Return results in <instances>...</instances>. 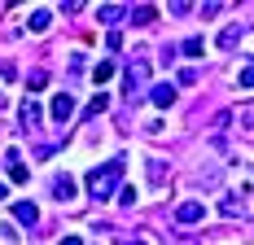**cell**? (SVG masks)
<instances>
[{
  "label": "cell",
  "instance_id": "obj_1",
  "mask_svg": "<svg viewBox=\"0 0 254 245\" xmlns=\"http://www.w3.org/2000/svg\"><path fill=\"white\" fill-rule=\"evenodd\" d=\"M123 171H127L123 158H110V162H101V167H92L83 184H88V193L97 197V201H110V197L119 193V184H123Z\"/></svg>",
  "mask_w": 254,
  "mask_h": 245
},
{
  "label": "cell",
  "instance_id": "obj_2",
  "mask_svg": "<svg viewBox=\"0 0 254 245\" xmlns=\"http://www.w3.org/2000/svg\"><path fill=\"white\" fill-rule=\"evenodd\" d=\"M145 74H149V61H145V57H136V61L127 66V74H123V83H127V101L145 92Z\"/></svg>",
  "mask_w": 254,
  "mask_h": 245
},
{
  "label": "cell",
  "instance_id": "obj_3",
  "mask_svg": "<svg viewBox=\"0 0 254 245\" xmlns=\"http://www.w3.org/2000/svg\"><path fill=\"white\" fill-rule=\"evenodd\" d=\"M49 114H53L57 122H70V114H75V97H70V92H57L53 105H49Z\"/></svg>",
  "mask_w": 254,
  "mask_h": 245
},
{
  "label": "cell",
  "instance_id": "obj_4",
  "mask_svg": "<svg viewBox=\"0 0 254 245\" xmlns=\"http://www.w3.org/2000/svg\"><path fill=\"white\" fill-rule=\"evenodd\" d=\"M40 119H44V110H40L35 101L26 97V101H22V110H18V122H22V131H35V127H40Z\"/></svg>",
  "mask_w": 254,
  "mask_h": 245
},
{
  "label": "cell",
  "instance_id": "obj_5",
  "mask_svg": "<svg viewBox=\"0 0 254 245\" xmlns=\"http://www.w3.org/2000/svg\"><path fill=\"white\" fill-rule=\"evenodd\" d=\"M202 219H206L202 201H180L176 206V223H202Z\"/></svg>",
  "mask_w": 254,
  "mask_h": 245
},
{
  "label": "cell",
  "instance_id": "obj_6",
  "mask_svg": "<svg viewBox=\"0 0 254 245\" xmlns=\"http://www.w3.org/2000/svg\"><path fill=\"white\" fill-rule=\"evenodd\" d=\"M149 101H153V105H162V110L176 105V83H153V88H149Z\"/></svg>",
  "mask_w": 254,
  "mask_h": 245
},
{
  "label": "cell",
  "instance_id": "obj_7",
  "mask_svg": "<svg viewBox=\"0 0 254 245\" xmlns=\"http://www.w3.org/2000/svg\"><path fill=\"white\" fill-rule=\"evenodd\" d=\"M13 219L26 223V228H31V223H40V210H35V201H18V206H13Z\"/></svg>",
  "mask_w": 254,
  "mask_h": 245
},
{
  "label": "cell",
  "instance_id": "obj_8",
  "mask_svg": "<svg viewBox=\"0 0 254 245\" xmlns=\"http://www.w3.org/2000/svg\"><path fill=\"white\" fill-rule=\"evenodd\" d=\"M53 197H57V201H70V197H75V180H70V175H57V180H53Z\"/></svg>",
  "mask_w": 254,
  "mask_h": 245
},
{
  "label": "cell",
  "instance_id": "obj_9",
  "mask_svg": "<svg viewBox=\"0 0 254 245\" xmlns=\"http://www.w3.org/2000/svg\"><path fill=\"white\" fill-rule=\"evenodd\" d=\"M127 18H131L136 26H149L153 18H158V9H153V4H136V9H127Z\"/></svg>",
  "mask_w": 254,
  "mask_h": 245
},
{
  "label": "cell",
  "instance_id": "obj_10",
  "mask_svg": "<svg viewBox=\"0 0 254 245\" xmlns=\"http://www.w3.org/2000/svg\"><path fill=\"white\" fill-rule=\"evenodd\" d=\"M241 35H246V26H224V35H219V49H237V44H241Z\"/></svg>",
  "mask_w": 254,
  "mask_h": 245
},
{
  "label": "cell",
  "instance_id": "obj_11",
  "mask_svg": "<svg viewBox=\"0 0 254 245\" xmlns=\"http://www.w3.org/2000/svg\"><path fill=\"white\" fill-rule=\"evenodd\" d=\"M97 18H101V22H123L127 9H123V4H101V9H97Z\"/></svg>",
  "mask_w": 254,
  "mask_h": 245
},
{
  "label": "cell",
  "instance_id": "obj_12",
  "mask_svg": "<svg viewBox=\"0 0 254 245\" xmlns=\"http://www.w3.org/2000/svg\"><path fill=\"white\" fill-rule=\"evenodd\" d=\"M26 26H31L35 35H40V31H49V26H53V13H49V9H35V13H31V22H26Z\"/></svg>",
  "mask_w": 254,
  "mask_h": 245
},
{
  "label": "cell",
  "instance_id": "obj_13",
  "mask_svg": "<svg viewBox=\"0 0 254 245\" xmlns=\"http://www.w3.org/2000/svg\"><path fill=\"white\" fill-rule=\"evenodd\" d=\"M9 180H13V184H22V180H26V167H22L18 153H9Z\"/></svg>",
  "mask_w": 254,
  "mask_h": 245
},
{
  "label": "cell",
  "instance_id": "obj_14",
  "mask_svg": "<svg viewBox=\"0 0 254 245\" xmlns=\"http://www.w3.org/2000/svg\"><path fill=\"white\" fill-rule=\"evenodd\" d=\"M219 210H224V215H246V201H241V197H228V201H224V206H219Z\"/></svg>",
  "mask_w": 254,
  "mask_h": 245
},
{
  "label": "cell",
  "instance_id": "obj_15",
  "mask_svg": "<svg viewBox=\"0 0 254 245\" xmlns=\"http://www.w3.org/2000/svg\"><path fill=\"white\" fill-rule=\"evenodd\" d=\"M202 49H206L202 35H193V40H184V49H180V53H184V57H202Z\"/></svg>",
  "mask_w": 254,
  "mask_h": 245
},
{
  "label": "cell",
  "instance_id": "obj_16",
  "mask_svg": "<svg viewBox=\"0 0 254 245\" xmlns=\"http://www.w3.org/2000/svg\"><path fill=\"white\" fill-rule=\"evenodd\" d=\"M105 105H110V97H105V92H97V97H92V105H88V119H97Z\"/></svg>",
  "mask_w": 254,
  "mask_h": 245
},
{
  "label": "cell",
  "instance_id": "obj_17",
  "mask_svg": "<svg viewBox=\"0 0 254 245\" xmlns=\"http://www.w3.org/2000/svg\"><path fill=\"white\" fill-rule=\"evenodd\" d=\"M110 74H114V66H110V61H97V66H92V79H97V83H105Z\"/></svg>",
  "mask_w": 254,
  "mask_h": 245
},
{
  "label": "cell",
  "instance_id": "obj_18",
  "mask_svg": "<svg viewBox=\"0 0 254 245\" xmlns=\"http://www.w3.org/2000/svg\"><path fill=\"white\" fill-rule=\"evenodd\" d=\"M49 83V70H31L26 74V88H44Z\"/></svg>",
  "mask_w": 254,
  "mask_h": 245
},
{
  "label": "cell",
  "instance_id": "obj_19",
  "mask_svg": "<svg viewBox=\"0 0 254 245\" xmlns=\"http://www.w3.org/2000/svg\"><path fill=\"white\" fill-rule=\"evenodd\" d=\"M149 180H153V184H162V180H167V171H162V162H158V158L149 162Z\"/></svg>",
  "mask_w": 254,
  "mask_h": 245
},
{
  "label": "cell",
  "instance_id": "obj_20",
  "mask_svg": "<svg viewBox=\"0 0 254 245\" xmlns=\"http://www.w3.org/2000/svg\"><path fill=\"white\" fill-rule=\"evenodd\" d=\"M237 79H241V88H250V83H254V66H250V61L241 66V74H237Z\"/></svg>",
  "mask_w": 254,
  "mask_h": 245
},
{
  "label": "cell",
  "instance_id": "obj_21",
  "mask_svg": "<svg viewBox=\"0 0 254 245\" xmlns=\"http://www.w3.org/2000/svg\"><path fill=\"white\" fill-rule=\"evenodd\" d=\"M105 49L119 53V49H123V35H119V31H110V35H105Z\"/></svg>",
  "mask_w": 254,
  "mask_h": 245
},
{
  "label": "cell",
  "instance_id": "obj_22",
  "mask_svg": "<svg viewBox=\"0 0 254 245\" xmlns=\"http://www.w3.org/2000/svg\"><path fill=\"white\" fill-rule=\"evenodd\" d=\"M180 83H184V88H193V83H197V70H193V66H189V70H180Z\"/></svg>",
  "mask_w": 254,
  "mask_h": 245
},
{
  "label": "cell",
  "instance_id": "obj_23",
  "mask_svg": "<svg viewBox=\"0 0 254 245\" xmlns=\"http://www.w3.org/2000/svg\"><path fill=\"white\" fill-rule=\"evenodd\" d=\"M114 197H119L123 206H131V201H136V188H119V193H114Z\"/></svg>",
  "mask_w": 254,
  "mask_h": 245
},
{
  "label": "cell",
  "instance_id": "obj_24",
  "mask_svg": "<svg viewBox=\"0 0 254 245\" xmlns=\"http://www.w3.org/2000/svg\"><path fill=\"white\" fill-rule=\"evenodd\" d=\"M62 245H83V241H79V237H66V241H62Z\"/></svg>",
  "mask_w": 254,
  "mask_h": 245
},
{
  "label": "cell",
  "instance_id": "obj_25",
  "mask_svg": "<svg viewBox=\"0 0 254 245\" xmlns=\"http://www.w3.org/2000/svg\"><path fill=\"white\" fill-rule=\"evenodd\" d=\"M119 245H145V241H119Z\"/></svg>",
  "mask_w": 254,
  "mask_h": 245
},
{
  "label": "cell",
  "instance_id": "obj_26",
  "mask_svg": "<svg viewBox=\"0 0 254 245\" xmlns=\"http://www.w3.org/2000/svg\"><path fill=\"white\" fill-rule=\"evenodd\" d=\"M0 201H4V184H0Z\"/></svg>",
  "mask_w": 254,
  "mask_h": 245
},
{
  "label": "cell",
  "instance_id": "obj_27",
  "mask_svg": "<svg viewBox=\"0 0 254 245\" xmlns=\"http://www.w3.org/2000/svg\"><path fill=\"white\" fill-rule=\"evenodd\" d=\"M0 110H4V97H0Z\"/></svg>",
  "mask_w": 254,
  "mask_h": 245
},
{
  "label": "cell",
  "instance_id": "obj_28",
  "mask_svg": "<svg viewBox=\"0 0 254 245\" xmlns=\"http://www.w3.org/2000/svg\"><path fill=\"white\" fill-rule=\"evenodd\" d=\"M180 245H193V241H180Z\"/></svg>",
  "mask_w": 254,
  "mask_h": 245
}]
</instances>
